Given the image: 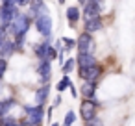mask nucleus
<instances>
[{
    "instance_id": "nucleus-17",
    "label": "nucleus",
    "mask_w": 135,
    "mask_h": 126,
    "mask_svg": "<svg viewBox=\"0 0 135 126\" xmlns=\"http://www.w3.org/2000/svg\"><path fill=\"white\" fill-rule=\"evenodd\" d=\"M15 106H17V100H15L13 96L2 98V100H0V113H2V117H4V115H9V111H11Z\"/></svg>"
},
{
    "instance_id": "nucleus-20",
    "label": "nucleus",
    "mask_w": 135,
    "mask_h": 126,
    "mask_svg": "<svg viewBox=\"0 0 135 126\" xmlns=\"http://www.w3.org/2000/svg\"><path fill=\"white\" fill-rule=\"evenodd\" d=\"M26 37H28V35H17V37H13L15 52H22V50L26 48Z\"/></svg>"
},
{
    "instance_id": "nucleus-23",
    "label": "nucleus",
    "mask_w": 135,
    "mask_h": 126,
    "mask_svg": "<svg viewBox=\"0 0 135 126\" xmlns=\"http://www.w3.org/2000/svg\"><path fill=\"white\" fill-rule=\"evenodd\" d=\"M61 41H63V45H65V50L67 52H72L74 48H76V39H72V37H61Z\"/></svg>"
},
{
    "instance_id": "nucleus-34",
    "label": "nucleus",
    "mask_w": 135,
    "mask_h": 126,
    "mask_svg": "<svg viewBox=\"0 0 135 126\" xmlns=\"http://www.w3.org/2000/svg\"><path fill=\"white\" fill-rule=\"evenodd\" d=\"M65 2H67V0H57V4H61V6H63Z\"/></svg>"
},
{
    "instance_id": "nucleus-25",
    "label": "nucleus",
    "mask_w": 135,
    "mask_h": 126,
    "mask_svg": "<svg viewBox=\"0 0 135 126\" xmlns=\"http://www.w3.org/2000/svg\"><path fill=\"white\" fill-rule=\"evenodd\" d=\"M85 126H104V120L96 115V117H93L91 120H87V122H85Z\"/></svg>"
},
{
    "instance_id": "nucleus-10",
    "label": "nucleus",
    "mask_w": 135,
    "mask_h": 126,
    "mask_svg": "<svg viewBox=\"0 0 135 126\" xmlns=\"http://www.w3.org/2000/svg\"><path fill=\"white\" fill-rule=\"evenodd\" d=\"M50 83H41L37 89H35V93H33V98H35V104L37 106H46V102H48V98H50Z\"/></svg>"
},
{
    "instance_id": "nucleus-3",
    "label": "nucleus",
    "mask_w": 135,
    "mask_h": 126,
    "mask_svg": "<svg viewBox=\"0 0 135 126\" xmlns=\"http://www.w3.org/2000/svg\"><path fill=\"white\" fill-rule=\"evenodd\" d=\"M76 48H78L80 54H94V50H96V41H94L93 34H89V32H85V30L80 32L78 37H76Z\"/></svg>"
},
{
    "instance_id": "nucleus-33",
    "label": "nucleus",
    "mask_w": 135,
    "mask_h": 126,
    "mask_svg": "<svg viewBox=\"0 0 135 126\" xmlns=\"http://www.w3.org/2000/svg\"><path fill=\"white\" fill-rule=\"evenodd\" d=\"M2 91H4V80H0V95H2Z\"/></svg>"
},
{
    "instance_id": "nucleus-13",
    "label": "nucleus",
    "mask_w": 135,
    "mask_h": 126,
    "mask_svg": "<svg viewBox=\"0 0 135 126\" xmlns=\"http://www.w3.org/2000/svg\"><path fill=\"white\" fill-rule=\"evenodd\" d=\"M96 87H98V82H83L80 85V96L81 98H96Z\"/></svg>"
},
{
    "instance_id": "nucleus-32",
    "label": "nucleus",
    "mask_w": 135,
    "mask_h": 126,
    "mask_svg": "<svg viewBox=\"0 0 135 126\" xmlns=\"http://www.w3.org/2000/svg\"><path fill=\"white\" fill-rule=\"evenodd\" d=\"M76 2H78V6H80V8H83V6L87 4V0H76Z\"/></svg>"
},
{
    "instance_id": "nucleus-37",
    "label": "nucleus",
    "mask_w": 135,
    "mask_h": 126,
    "mask_svg": "<svg viewBox=\"0 0 135 126\" xmlns=\"http://www.w3.org/2000/svg\"><path fill=\"white\" fill-rule=\"evenodd\" d=\"M0 119H2V113H0Z\"/></svg>"
},
{
    "instance_id": "nucleus-18",
    "label": "nucleus",
    "mask_w": 135,
    "mask_h": 126,
    "mask_svg": "<svg viewBox=\"0 0 135 126\" xmlns=\"http://www.w3.org/2000/svg\"><path fill=\"white\" fill-rule=\"evenodd\" d=\"M76 67H78L76 56H69V58L65 59V63L61 65V72H63V74H72V72L76 71Z\"/></svg>"
},
{
    "instance_id": "nucleus-35",
    "label": "nucleus",
    "mask_w": 135,
    "mask_h": 126,
    "mask_svg": "<svg viewBox=\"0 0 135 126\" xmlns=\"http://www.w3.org/2000/svg\"><path fill=\"white\" fill-rule=\"evenodd\" d=\"M50 126H59V124H57V122H52V124H50Z\"/></svg>"
},
{
    "instance_id": "nucleus-9",
    "label": "nucleus",
    "mask_w": 135,
    "mask_h": 126,
    "mask_svg": "<svg viewBox=\"0 0 135 126\" xmlns=\"http://www.w3.org/2000/svg\"><path fill=\"white\" fill-rule=\"evenodd\" d=\"M65 19H67L69 28L76 30L78 22L81 21V8H80V6H69V8L65 10Z\"/></svg>"
},
{
    "instance_id": "nucleus-15",
    "label": "nucleus",
    "mask_w": 135,
    "mask_h": 126,
    "mask_svg": "<svg viewBox=\"0 0 135 126\" xmlns=\"http://www.w3.org/2000/svg\"><path fill=\"white\" fill-rule=\"evenodd\" d=\"M13 54H15V43H13V37L8 35V39L4 41V45L0 46V58L9 61V58H11Z\"/></svg>"
},
{
    "instance_id": "nucleus-8",
    "label": "nucleus",
    "mask_w": 135,
    "mask_h": 126,
    "mask_svg": "<svg viewBox=\"0 0 135 126\" xmlns=\"http://www.w3.org/2000/svg\"><path fill=\"white\" fill-rule=\"evenodd\" d=\"M22 111H24V117H28V119L33 120V122H43V120H45V108H43V106H37V104H33V106L24 104V106H22Z\"/></svg>"
},
{
    "instance_id": "nucleus-29",
    "label": "nucleus",
    "mask_w": 135,
    "mask_h": 126,
    "mask_svg": "<svg viewBox=\"0 0 135 126\" xmlns=\"http://www.w3.org/2000/svg\"><path fill=\"white\" fill-rule=\"evenodd\" d=\"M15 4H17L19 8H28V6L32 4V0H15Z\"/></svg>"
},
{
    "instance_id": "nucleus-7",
    "label": "nucleus",
    "mask_w": 135,
    "mask_h": 126,
    "mask_svg": "<svg viewBox=\"0 0 135 126\" xmlns=\"http://www.w3.org/2000/svg\"><path fill=\"white\" fill-rule=\"evenodd\" d=\"M35 72H37L41 83H48L50 78H52V61H48V59H37Z\"/></svg>"
},
{
    "instance_id": "nucleus-28",
    "label": "nucleus",
    "mask_w": 135,
    "mask_h": 126,
    "mask_svg": "<svg viewBox=\"0 0 135 126\" xmlns=\"http://www.w3.org/2000/svg\"><path fill=\"white\" fill-rule=\"evenodd\" d=\"M87 2H91V4H96L102 11H104V8H105V0H87Z\"/></svg>"
},
{
    "instance_id": "nucleus-27",
    "label": "nucleus",
    "mask_w": 135,
    "mask_h": 126,
    "mask_svg": "<svg viewBox=\"0 0 135 126\" xmlns=\"http://www.w3.org/2000/svg\"><path fill=\"white\" fill-rule=\"evenodd\" d=\"M6 39H8V30H6V28H0V46L4 45Z\"/></svg>"
},
{
    "instance_id": "nucleus-26",
    "label": "nucleus",
    "mask_w": 135,
    "mask_h": 126,
    "mask_svg": "<svg viewBox=\"0 0 135 126\" xmlns=\"http://www.w3.org/2000/svg\"><path fill=\"white\" fill-rule=\"evenodd\" d=\"M48 59H50V61L57 59V50L54 48V45H50V46H48Z\"/></svg>"
},
{
    "instance_id": "nucleus-2",
    "label": "nucleus",
    "mask_w": 135,
    "mask_h": 126,
    "mask_svg": "<svg viewBox=\"0 0 135 126\" xmlns=\"http://www.w3.org/2000/svg\"><path fill=\"white\" fill-rule=\"evenodd\" d=\"M33 28L37 30V34H39L43 39H52V34H54V21H52L50 13L35 17V19H33Z\"/></svg>"
},
{
    "instance_id": "nucleus-12",
    "label": "nucleus",
    "mask_w": 135,
    "mask_h": 126,
    "mask_svg": "<svg viewBox=\"0 0 135 126\" xmlns=\"http://www.w3.org/2000/svg\"><path fill=\"white\" fill-rule=\"evenodd\" d=\"M102 10L96 6V4H91V2H87L83 8H81V21L85 22V21H89V19H96V17H102Z\"/></svg>"
},
{
    "instance_id": "nucleus-30",
    "label": "nucleus",
    "mask_w": 135,
    "mask_h": 126,
    "mask_svg": "<svg viewBox=\"0 0 135 126\" xmlns=\"http://www.w3.org/2000/svg\"><path fill=\"white\" fill-rule=\"evenodd\" d=\"M61 104H63V96H61V93H57V95H56V98H54V104H52V106H54V108H57V106H61Z\"/></svg>"
},
{
    "instance_id": "nucleus-1",
    "label": "nucleus",
    "mask_w": 135,
    "mask_h": 126,
    "mask_svg": "<svg viewBox=\"0 0 135 126\" xmlns=\"http://www.w3.org/2000/svg\"><path fill=\"white\" fill-rule=\"evenodd\" d=\"M32 24H33L32 17H30L26 11H21V13H19V15L11 21V24H9L6 30H8V35H9V37L28 35V32L32 30Z\"/></svg>"
},
{
    "instance_id": "nucleus-24",
    "label": "nucleus",
    "mask_w": 135,
    "mask_h": 126,
    "mask_svg": "<svg viewBox=\"0 0 135 126\" xmlns=\"http://www.w3.org/2000/svg\"><path fill=\"white\" fill-rule=\"evenodd\" d=\"M8 65H9L8 59H2V58H0V80H4V74H6V71H8Z\"/></svg>"
},
{
    "instance_id": "nucleus-4",
    "label": "nucleus",
    "mask_w": 135,
    "mask_h": 126,
    "mask_svg": "<svg viewBox=\"0 0 135 126\" xmlns=\"http://www.w3.org/2000/svg\"><path fill=\"white\" fill-rule=\"evenodd\" d=\"M102 76H104V67L100 63L93 67H78V78L81 82H100Z\"/></svg>"
},
{
    "instance_id": "nucleus-36",
    "label": "nucleus",
    "mask_w": 135,
    "mask_h": 126,
    "mask_svg": "<svg viewBox=\"0 0 135 126\" xmlns=\"http://www.w3.org/2000/svg\"><path fill=\"white\" fill-rule=\"evenodd\" d=\"M0 126H2V119H0Z\"/></svg>"
},
{
    "instance_id": "nucleus-6",
    "label": "nucleus",
    "mask_w": 135,
    "mask_h": 126,
    "mask_svg": "<svg viewBox=\"0 0 135 126\" xmlns=\"http://www.w3.org/2000/svg\"><path fill=\"white\" fill-rule=\"evenodd\" d=\"M102 104L96 100V98H83L81 100V104H80V117H81V120L83 122H87V120H91L93 117H96V111H98V108H100Z\"/></svg>"
},
{
    "instance_id": "nucleus-11",
    "label": "nucleus",
    "mask_w": 135,
    "mask_h": 126,
    "mask_svg": "<svg viewBox=\"0 0 135 126\" xmlns=\"http://www.w3.org/2000/svg\"><path fill=\"white\" fill-rule=\"evenodd\" d=\"M52 43H54L52 39H43L41 43H35L33 48H32L35 59H48V46H50ZM48 61H50V59H48Z\"/></svg>"
},
{
    "instance_id": "nucleus-22",
    "label": "nucleus",
    "mask_w": 135,
    "mask_h": 126,
    "mask_svg": "<svg viewBox=\"0 0 135 126\" xmlns=\"http://www.w3.org/2000/svg\"><path fill=\"white\" fill-rule=\"evenodd\" d=\"M74 122H76V113H74L72 109H69V111L65 113V119H63L61 126H72Z\"/></svg>"
},
{
    "instance_id": "nucleus-5",
    "label": "nucleus",
    "mask_w": 135,
    "mask_h": 126,
    "mask_svg": "<svg viewBox=\"0 0 135 126\" xmlns=\"http://www.w3.org/2000/svg\"><path fill=\"white\" fill-rule=\"evenodd\" d=\"M21 13V8L11 2V4H0V28H8L11 21Z\"/></svg>"
},
{
    "instance_id": "nucleus-21",
    "label": "nucleus",
    "mask_w": 135,
    "mask_h": 126,
    "mask_svg": "<svg viewBox=\"0 0 135 126\" xmlns=\"http://www.w3.org/2000/svg\"><path fill=\"white\" fill-rule=\"evenodd\" d=\"M2 126H21V120L13 115H4L2 117Z\"/></svg>"
},
{
    "instance_id": "nucleus-31",
    "label": "nucleus",
    "mask_w": 135,
    "mask_h": 126,
    "mask_svg": "<svg viewBox=\"0 0 135 126\" xmlns=\"http://www.w3.org/2000/svg\"><path fill=\"white\" fill-rule=\"evenodd\" d=\"M69 89H70V95H72V98L80 96V91L76 89V85H74V83H70V85H69Z\"/></svg>"
},
{
    "instance_id": "nucleus-16",
    "label": "nucleus",
    "mask_w": 135,
    "mask_h": 126,
    "mask_svg": "<svg viewBox=\"0 0 135 126\" xmlns=\"http://www.w3.org/2000/svg\"><path fill=\"white\" fill-rule=\"evenodd\" d=\"M76 61H78V67H93L98 63L96 56L94 54H76Z\"/></svg>"
},
{
    "instance_id": "nucleus-19",
    "label": "nucleus",
    "mask_w": 135,
    "mask_h": 126,
    "mask_svg": "<svg viewBox=\"0 0 135 126\" xmlns=\"http://www.w3.org/2000/svg\"><path fill=\"white\" fill-rule=\"evenodd\" d=\"M70 83H72V82H70V74H63V78H61V80L56 83V91L63 95V91H65V89H67Z\"/></svg>"
},
{
    "instance_id": "nucleus-14",
    "label": "nucleus",
    "mask_w": 135,
    "mask_h": 126,
    "mask_svg": "<svg viewBox=\"0 0 135 126\" xmlns=\"http://www.w3.org/2000/svg\"><path fill=\"white\" fill-rule=\"evenodd\" d=\"M83 30L89 34H98L104 30V17H96V19H89L83 22Z\"/></svg>"
}]
</instances>
